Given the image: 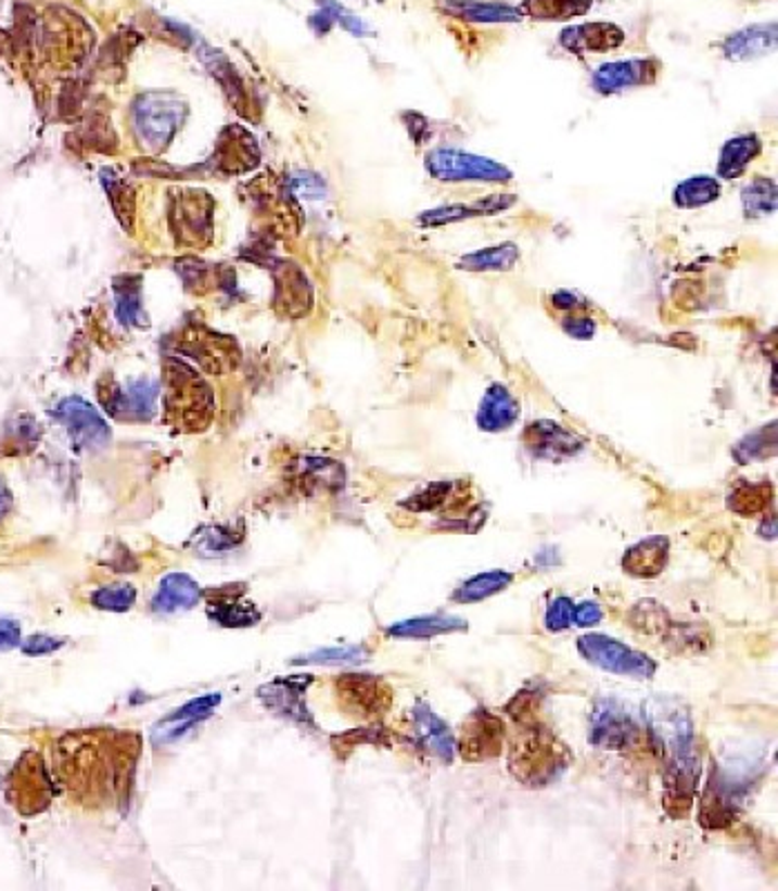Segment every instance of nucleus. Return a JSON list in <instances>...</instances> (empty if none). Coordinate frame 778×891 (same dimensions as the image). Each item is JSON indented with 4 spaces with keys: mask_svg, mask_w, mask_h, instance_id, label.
Segmentation results:
<instances>
[{
    "mask_svg": "<svg viewBox=\"0 0 778 891\" xmlns=\"http://www.w3.org/2000/svg\"><path fill=\"white\" fill-rule=\"evenodd\" d=\"M647 720L653 740L667 758L665 810L674 818H680L691 810L701 774L691 717L676 700H656L649 704Z\"/></svg>",
    "mask_w": 778,
    "mask_h": 891,
    "instance_id": "nucleus-2",
    "label": "nucleus"
},
{
    "mask_svg": "<svg viewBox=\"0 0 778 891\" xmlns=\"http://www.w3.org/2000/svg\"><path fill=\"white\" fill-rule=\"evenodd\" d=\"M101 181H103V188H105V192H107V196H110V201H112V205H114V212H116L118 221L123 224V228H126V230H132V226H135V215H137L135 190H132L126 181L116 179V177L110 173V169H105V173L101 175Z\"/></svg>",
    "mask_w": 778,
    "mask_h": 891,
    "instance_id": "nucleus-37",
    "label": "nucleus"
},
{
    "mask_svg": "<svg viewBox=\"0 0 778 891\" xmlns=\"http://www.w3.org/2000/svg\"><path fill=\"white\" fill-rule=\"evenodd\" d=\"M50 780L43 762L34 753H27L18 769L12 774V798L23 814H36L48 807L50 802Z\"/></svg>",
    "mask_w": 778,
    "mask_h": 891,
    "instance_id": "nucleus-15",
    "label": "nucleus"
},
{
    "mask_svg": "<svg viewBox=\"0 0 778 891\" xmlns=\"http://www.w3.org/2000/svg\"><path fill=\"white\" fill-rule=\"evenodd\" d=\"M188 116V105L168 92H150L137 99L135 120L143 143L158 152L168 148Z\"/></svg>",
    "mask_w": 778,
    "mask_h": 891,
    "instance_id": "nucleus-6",
    "label": "nucleus"
},
{
    "mask_svg": "<svg viewBox=\"0 0 778 891\" xmlns=\"http://www.w3.org/2000/svg\"><path fill=\"white\" fill-rule=\"evenodd\" d=\"M602 620V609L596 602H585L573 607V624L576 626H594Z\"/></svg>",
    "mask_w": 778,
    "mask_h": 891,
    "instance_id": "nucleus-49",
    "label": "nucleus"
},
{
    "mask_svg": "<svg viewBox=\"0 0 778 891\" xmlns=\"http://www.w3.org/2000/svg\"><path fill=\"white\" fill-rule=\"evenodd\" d=\"M573 607H576V604H573L569 598H558L549 607V611L545 615V624L551 631H562V628L571 626L573 624Z\"/></svg>",
    "mask_w": 778,
    "mask_h": 891,
    "instance_id": "nucleus-47",
    "label": "nucleus"
},
{
    "mask_svg": "<svg viewBox=\"0 0 778 891\" xmlns=\"http://www.w3.org/2000/svg\"><path fill=\"white\" fill-rule=\"evenodd\" d=\"M337 696L342 707L357 717H380L391 707V689L375 675L346 673L337 677Z\"/></svg>",
    "mask_w": 778,
    "mask_h": 891,
    "instance_id": "nucleus-10",
    "label": "nucleus"
},
{
    "mask_svg": "<svg viewBox=\"0 0 778 891\" xmlns=\"http://www.w3.org/2000/svg\"><path fill=\"white\" fill-rule=\"evenodd\" d=\"M114 294H116V317L120 323L130 328L148 326L141 300V277H116L114 279Z\"/></svg>",
    "mask_w": 778,
    "mask_h": 891,
    "instance_id": "nucleus-30",
    "label": "nucleus"
},
{
    "mask_svg": "<svg viewBox=\"0 0 778 891\" xmlns=\"http://www.w3.org/2000/svg\"><path fill=\"white\" fill-rule=\"evenodd\" d=\"M426 169L431 177L439 181L505 183L513 177L509 173V167H505L502 163H496V161L471 154V152L454 150V148H439V150L429 152Z\"/></svg>",
    "mask_w": 778,
    "mask_h": 891,
    "instance_id": "nucleus-7",
    "label": "nucleus"
},
{
    "mask_svg": "<svg viewBox=\"0 0 778 891\" xmlns=\"http://www.w3.org/2000/svg\"><path fill=\"white\" fill-rule=\"evenodd\" d=\"M505 744V723L484 709L473 711L462 727L460 753L469 762L490 760L502 753Z\"/></svg>",
    "mask_w": 778,
    "mask_h": 891,
    "instance_id": "nucleus-11",
    "label": "nucleus"
},
{
    "mask_svg": "<svg viewBox=\"0 0 778 891\" xmlns=\"http://www.w3.org/2000/svg\"><path fill=\"white\" fill-rule=\"evenodd\" d=\"M513 582V575L507 571H488V573H480L473 580H469L462 588H458V593L454 596L456 602H480L486 600L490 596H496V593L505 590L509 584Z\"/></svg>",
    "mask_w": 778,
    "mask_h": 891,
    "instance_id": "nucleus-36",
    "label": "nucleus"
},
{
    "mask_svg": "<svg viewBox=\"0 0 778 891\" xmlns=\"http://www.w3.org/2000/svg\"><path fill=\"white\" fill-rule=\"evenodd\" d=\"M208 615L221 626H253L262 620V613L253 604L239 602V593L219 590L208 607Z\"/></svg>",
    "mask_w": 778,
    "mask_h": 891,
    "instance_id": "nucleus-33",
    "label": "nucleus"
},
{
    "mask_svg": "<svg viewBox=\"0 0 778 891\" xmlns=\"http://www.w3.org/2000/svg\"><path fill=\"white\" fill-rule=\"evenodd\" d=\"M192 342L183 344V353L194 357L201 366H206L208 370H228L230 366V355H234V348H230V342L226 336L215 334L213 330H203L201 334L192 332Z\"/></svg>",
    "mask_w": 778,
    "mask_h": 891,
    "instance_id": "nucleus-29",
    "label": "nucleus"
},
{
    "mask_svg": "<svg viewBox=\"0 0 778 891\" xmlns=\"http://www.w3.org/2000/svg\"><path fill=\"white\" fill-rule=\"evenodd\" d=\"M310 685V675H291L279 677V680L266 685L259 696L264 704L299 727H313V717L306 707V689Z\"/></svg>",
    "mask_w": 778,
    "mask_h": 891,
    "instance_id": "nucleus-12",
    "label": "nucleus"
},
{
    "mask_svg": "<svg viewBox=\"0 0 778 891\" xmlns=\"http://www.w3.org/2000/svg\"><path fill=\"white\" fill-rule=\"evenodd\" d=\"M313 302V292L302 275V270L293 264H283L277 275V310L291 317H302Z\"/></svg>",
    "mask_w": 778,
    "mask_h": 891,
    "instance_id": "nucleus-26",
    "label": "nucleus"
},
{
    "mask_svg": "<svg viewBox=\"0 0 778 891\" xmlns=\"http://www.w3.org/2000/svg\"><path fill=\"white\" fill-rule=\"evenodd\" d=\"M177 270L190 290L201 292V290L211 288V268L206 264H199L196 259H186L183 264L177 266Z\"/></svg>",
    "mask_w": 778,
    "mask_h": 891,
    "instance_id": "nucleus-46",
    "label": "nucleus"
},
{
    "mask_svg": "<svg viewBox=\"0 0 778 891\" xmlns=\"http://www.w3.org/2000/svg\"><path fill=\"white\" fill-rule=\"evenodd\" d=\"M413 736L418 747L426 753L439 758L442 762L454 760L456 740L450 736V729L424 702H418L413 709Z\"/></svg>",
    "mask_w": 778,
    "mask_h": 891,
    "instance_id": "nucleus-19",
    "label": "nucleus"
},
{
    "mask_svg": "<svg viewBox=\"0 0 778 891\" xmlns=\"http://www.w3.org/2000/svg\"><path fill=\"white\" fill-rule=\"evenodd\" d=\"M752 772L754 767L739 765V762L714 769L701 800V823L705 827L723 829L734 823L739 804L752 785Z\"/></svg>",
    "mask_w": 778,
    "mask_h": 891,
    "instance_id": "nucleus-5",
    "label": "nucleus"
},
{
    "mask_svg": "<svg viewBox=\"0 0 778 891\" xmlns=\"http://www.w3.org/2000/svg\"><path fill=\"white\" fill-rule=\"evenodd\" d=\"M625 31L611 23H589L578 27H566L560 34V42L569 52H607L623 46Z\"/></svg>",
    "mask_w": 778,
    "mask_h": 891,
    "instance_id": "nucleus-20",
    "label": "nucleus"
},
{
    "mask_svg": "<svg viewBox=\"0 0 778 891\" xmlns=\"http://www.w3.org/2000/svg\"><path fill=\"white\" fill-rule=\"evenodd\" d=\"M10 508V495H8V491L0 486V515H3L5 511Z\"/></svg>",
    "mask_w": 778,
    "mask_h": 891,
    "instance_id": "nucleus-53",
    "label": "nucleus"
},
{
    "mask_svg": "<svg viewBox=\"0 0 778 891\" xmlns=\"http://www.w3.org/2000/svg\"><path fill=\"white\" fill-rule=\"evenodd\" d=\"M591 3L594 0H524V12L543 21H564L585 14Z\"/></svg>",
    "mask_w": 778,
    "mask_h": 891,
    "instance_id": "nucleus-39",
    "label": "nucleus"
},
{
    "mask_svg": "<svg viewBox=\"0 0 778 891\" xmlns=\"http://www.w3.org/2000/svg\"><path fill=\"white\" fill-rule=\"evenodd\" d=\"M221 696L219 693H211V696H201L188 704H183L181 709L173 711L170 715H166L161 720V723L154 727V742L158 744H168L177 738H181L186 731H190L196 723L201 720H206L213 709L219 704Z\"/></svg>",
    "mask_w": 778,
    "mask_h": 891,
    "instance_id": "nucleus-21",
    "label": "nucleus"
},
{
    "mask_svg": "<svg viewBox=\"0 0 778 891\" xmlns=\"http://www.w3.org/2000/svg\"><path fill=\"white\" fill-rule=\"evenodd\" d=\"M776 203L778 194L776 183L771 179H754L743 190V207L748 212V217H765L776 209Z\"/></svg>",
    "mask_w": 778,
    "mask_h": 891,
    "instance_id": "nucleus-41",
    "label": "nucleus"
},
{
    "mask_svg": "<svg viewBox=\"0 0 778 891\" xmlns=\"http://www.w3.org/2000/svg\"><path fill=\"white\" fill-rule=\"evenodd\" d=\"M659 76V65L653 61L645 59H632V61H618V63H607L596 69L594 74V88L609 97L618 94L638 85H651Z\"/></svg>",
    "mask_w": 778,
    "mask_h": 891,
    "instance_id": "nucleus-17",
    "label": "nucleus"
},
{
    "mask_svg": "<svg viewBox=\"0 0 778 891\" xmlns=\"http://www.w3.org/2000/svg\"><path fill=\"white\" fill-rule=\"evenodd\" d=\"M774 450H776V423L748 435L739 446L734 448V457L741 463H748L754 459H765L774 455Z\"/></svg>",
    "mask_w": 778,
    "mask_h": 891,
    "instance_id": "nucleus-42",
    "label": "nucleus"
},
{
    "mask_svg": "<svg viewBox=\"0 0 778 891\" xmlns=\"http://www.w3.org/2000/svg\"><path fill=\"white\" fill-rule=\"evenodd\" d=\"M667 558H669L667 537H649L627 550L623 567L627 573L636 577H653L665 569Z\"/></svg>",
    "mask_w": 778,
    "mask_h": 891,
    "instance_id": "nucleus-27",
    "label": "nucleus"
},
{
    "mask_svg": "<svg viewBox=\"0 0 778 891\" xmlns=\"http://www.w3.org/2000/svg\"><path fill=\"white\" fill-rule=\"evenodd\" d=\"M366 660V651L361 647H337V649H321L308 653L295 662L302 664H357Z\"/></svg>",
    "mask_w": 778,
    "mask_h": 891,
    "instance_id": "nucleus-45",
    "label": "nucleus"
},
{
    "mask_svg": "<svg viewBox=\"0 0 778 891\" xmlns=\"http://www.w3.org/2000/svg\"><path fill=\"white\" fill-rule=\"evenodd\" d=\"M771 486L769 484H741L729 495V508L743 518L758 515L769 506Z\"/></svg>",
    "mask_w": 778,
    "mask_h": 891,
    "instance_id": "nucleus-40",
    "label": "nucleus"
},
{
    "mask_svg": "<svg viewBox=\"0 0 778 891\" xmlns=\"http://www.w3.org/2000/svg\"><path fill=\"white\" fill-rule=\"evenodd\" d=\"M520 262V247L515 243H500L494 247H484L460 259L458 268L469 272H490V270H511Z\"/></svg>",
    "mask_w": 778,
    "mask_h": 891,
    "instance_id": "nucleus-34",
    "label": "nucleus"
},
{
    "mask_svg": "<svg viewBox=\"0 0 778 891\" xmlns=\"http://www.w3.org/2000/svg\"><path fill=\"white\" fill-rule=\"evenodd\" d=\"M464 628H467V622L462 618L431 615V618H416V620L399 622V624L388 628V635H393V638L429 640V638H435V635L456 633V631H464Z\"/></svg>",
    "mask_w": 778,
    "mask_h": 891,
    "instance_id": "nucleus-31",
    "label": "nucleus"
},
{
    "mask_svg": "<svg viewBox=\"0 0 778 891\" xmlns=\"http://www.w3.org/2000/svg\"><path fill=\"white\" fill-rule=\"evenodd\" d=\"M720 196V183L714 177H691L683 181L674 192V203L678 207H701Z\"/></svg>",
    "mask_w": 778,
    "mask_h": 891,
    "instance_id": "nucleus-38",
    "label": "nucleus"
},
{
    "mask_svg": "<svg viewBox=\"0 0 778 891\" xmlns=\"http://www.w3.org/2000/svg\"><path fill=\"white\" fill-rule=\"evenodd\" d=\"M56 755L59 774L76 795L99 804L123 802L132 789L141 738L128 731L92 729L65 736Z\"/></svg>",
    "mask_w": 778,
    "mask_h": 891,
    "instance_id": "nucleus-1",
    "label": "nucleus"
},
{
    "mask_svg": "<svg viewBox=\"0 0 778 891\" xmlns=\"http://www.w3.org/2000/svg\"><path fill=\"white\" fill-rule=\"evenodd\" d=\"M259 163V148L255 139L241 130V127H230L221 137L215 154V165L226 175L245 173Z\"/></svg>",
    "mask_w": 778,
    "mask_h": 891,
    "instance_id": "nucleus-22",
    "label": "nucleus"
},
{
    "mask_svg": "<svg viewBox=\"0 0 778 891\" xmlns=\"http://www.w3.org/2000/svg\"><path fill=\"white\" fill-rule=\"evenodd\" d=\"M135 600H137V590L130 584L105 586V588H99L92 596V604L97 609L114 611V613L128 611L135 604Z\"/></svg>",
    "mask_w": 778,
    "mask_h": 891,
    "instance_id": "nucleus-43",
    "label": "nucleus"
},
{
    "mask_svg": "<svg viewBox=\"0 0 778 891\" xmlns=\"http://www.w3.org/2000/svg\"><path fill=\"white\" fill-rule=\"evenodd\" d=\"M454 495H456V484L439 482V484H433V486L424 488L420 495H413L411 499L404 501V506L408 508V511H418V513L435 511V508L448 504V499Z\"/></svg>",
    "mask_w": 778,
    "mask_h": 891,
    "instance_id": "nucleus-44",
    "label": "nucleus"
},
{
    "mask_svg": "<svg viewBox=\"0 0 778 891\" xmlns=\"http://www.w3.org/2000/svg\"><path fill=\"white\" fill-rule=\"evenodd\" d=\"M553 306L560 308V310H566V313H571V310L576 313L578 308H585L587 302L576 292H558V294H553Z\"/></svg>",
    "mask_w": 778,
    "mask_h": 891,
    "instance_id": "nucleus-50",
    "label": "nucleus"
},
{
    "mask_svg": "<svg viewBox=\"0 0 778 891\" xmlns=\"http://www.w3.org/2000/svg\"><path fill=\"white\" fill-rule=\"evenodd\" d=\"M170 224L181 245H208L213 237V196L203 190L179 192L170 207Z\"/></svg>",
    "mask_w": 778,
    "mask_h": 891,
    "instance_id": "nucleus-8",
    "label": "nucleus"
},
{
    "mask_svg": "<svg viewBox=\"0 0 778 891\" xmlns=\"http://www.w3.org/2000/svg\"><path fill=\"white\" fill-rule=\"evenodd\" d=\"M18 624L10 620H0V647H14L18 642Z\"/></svg>",
    "mask_w": 778,
    "mask_h": 891,
    "instance_id": "nucleus-51",
    "label": "nucleus"
},
{
    "mask_svg": "<svg viewBox=\"0 0 778 891\" xmlns=\"http://www.w3.org/2000/svg\"><path fill=\"white\" fill-rule=\"evenodd\" d=\"M56 417L65 423V429L74 442L84 448H101L110 442V429L103 417L80 397L63 399L56 408Z\"/></svg>",
    "mask_w": 778,
    "mask_h": 891,
    "instance_id": "nucleus-14",
    "label": "nucleus"
},
{
    "mask_svg": "<svg viewBox=\"0 0 778 891\" xmlns=\"http://www.w3.org/2000/svg\"><path fill=\"white\" fill-rule=\"evenodd\" d=\"M166 404L173 421L186 431H203L213 419V391L190 366L170 361L166 366Z\"/></svg>",
    "mask_w": 778,
    "mask_h": 891,
    "instance_id": "nucleus-4",
    "label": "nucleus"
},
{
    "mask_svg": "<svg viewBox=\"0 0 778 891\" xmlns=\"http://www.w3.org/2000/svg\"><path fill=\"white\" fill-rule=\"evenodd\" d=\"M156 397H158V384L148 379L135 381L128 389L120 386H110L101 391V402L105 410L126 421H145L154 415L156 410Z\"/></svg>",
    "mask_w": 778,
    "mask_h": 891,
    "instance_id": "nucleus-13",
    "label": "nucleus"
},
{
    "mask_svg": "<svg viewBox=\"0 0 778 891\" xmlns=\"http://www.w3.org/2000/svg\"><path fill=\"white\" fill-rule=\"evenodd\" d=\"M201 600L199 584L186 573H170L161 580L152 609L158 613H177L196 607Z\"/></svg>",
    "mask_w": 778,
    "mask_h": 891,
    "instance_id": "nucleus-25",
    "label": "nucleus"
},
{
    "mask_svg": "<svg viewBox=\"0 0 778 891\" xmlns=\"http://www.w3.org/2000/svg\"><path fill=\"white\" fill-rule=\"evenodd\" d=\"M636 736V727L627 711L616 702H598L591 720L589 740L604 749H625Z\"/></svg>",
    "mask_w": 778,
    "mask_h": 891,
    "instance_id": "nucleus-18",
    "label": "nucleus"
},
{
    "mask_svg": "<svg viewBox=\"0 0 778 891\" xmlns=\"http://www.w3.org/2000/svg\"><path fill=\"white\" fill-rule=\"evenodd\" d=\"M776 46V27L765 25V27H748L739 34H734L725 40V56L729 61H750L756 59Z\"/></svg>",
    "mask_w": 778,
    "mask_h": 891,
    "instance_id": "nucleus-28",
    "label": "nucleus"
},
{
    "mask_svg": "<svg viewBox=\"0 0 778 891\" xmlns=\"http://www.w3.org/2000/svg\"><path fill=\"white\" fill-rule=\"evenodd\" d=\"M562 328L566 334L576 336V339H591L596 332V321L591 317H581V315H573L566 317L562 321Z\"/></svg>",
    "mask_w": 778,
    "mask_h": 891,
    "instance_id": "nucleus-48",
    "label": "nucleus"
},
{
    "mask_svg": "<svg viewBox=\"0 0 778 891\" xmlns=\"http://www.w3.org/2000/svg\"><path fill=\"white\" fill-rule=\"evenodd\" d=\"M524 444L536 457L551 461H562L578 455L585 446V442L576 433H571L564 427H560V423L547 419L531 423L524 431Z\"/></svg>",
    "mask_w": 778,
    "mask_h": 891,
    "instance_id": "nucleus-16",
    "label": "nucleus"
},
{
    "mask_svg": "<svg viewBox=\"0 0 778 891\" xmlns=\"http://www.w3.org/2000/svg\"><path fill=\"white\" fill-rule=\"evenodd\" d=\"M578 649L591 664L609 673L638 677V680L656 673V664H653L651 658L636 649H629L618 640L607 638V635H585L578 642Z\"/></svg>",
    "mask_w": 778,
    "mask_h": 891,
    "instance_id": "nucleus-9",
    "label": "nucleus"
},
{
    "mask_svg": "<svg viewBox=\"0 0 778 891\" xmlns=\"http://www.w3.org/2000/svg\"><path fill=\"white\" fill-rule=\"evenodd\" d=\"M515 203L513 194H496V196H486L480 199L477 203H460V205H442L435 209L424 212L420 217V224L426 228H439V226H448V224H458L464 221L469 217H480V215H498V212L511 207Z\"/></svg>",
    "mask_w": 778,
    "mask_h": 891,
    "instance_id": "nucleus-23",
    "label": "nucleus"
},
{
    "mask_svg": "<svg viewBox=\"0 0 778 891\" xmlns=\"http://www.w3.org/2000/svg\"><path fill=\"white\" fill-rule=\"evenodd\" d=\"M569 751L540 723L522 725L509 753V769L526 787H547L569 767Z\"/></svg>",
    "mask_w": 778,
    "mask_h": 891,
    "instance_id": "nucleus-3",
    "label": "nucleus"
},
{
    "mask_svg": "<svg viewBox=\"0 0 778 891\" xmlns=\"http://www.w3.org/2000/svg\"><path fill=\"white\" fill-rule=\"evenodd\" d=\"M520 417V404L515 397L500 384L490 386L482 397L477 410V427L488 433H500L511 429Z\"/></svg>",
    "mask_w": 778,
    "mask_h": 891,
    "instance_id": "nucleus-24",
    "label": "nucleus"
},
{
    "mask_svg": "<svg viewBox=\"0 0 778 891\" xmlns=\"http://www.w3.org/2000/svg\"><path fill=\"white\" fill-rule=\"evenodd\" d=\"M446 12L471 23H515L522 18L520 10L500 3H446Z\"/></svg>",
    "mask_w": 778,
    "mask_h": 891,
    "instance_id": "nucleus-35",
    "label": "nucleus"
},
{
    "mask_svg": "<svg viewBox=\"0 0 778 891\" xmlns=\"http://www.w3.org/2000/svg\"><path fill=\"white\" fill-rule=\"evenodd\" d=\"M761 154V141L756 135L736 137L727 141L720 150L718 175L723 179H736L745 173V167Z\"/></svg>",
    "mask_w": 778,
    "mask_h": 891,
    "instance_id": "nucleus-32",
    "label": "nucleus"
},
{
    "mask_svg": "<svg viewBox=\"0 0 778 891\" xmlns=\"http://www.w3.org/2000/svg\"><path fill=\"white\" fill-rule=\"evenodd\" d=\"M63 642H59V640H50V638H31L27 645H25V651L27 653H31V655H38V653H48V651H54V649H59Z\"/></svg>",
    "mask_w": 778,
    "mask_h": 891,
    "instance_id": "nucleus-52",
    "label": "nucleus"
}]
</instances>
